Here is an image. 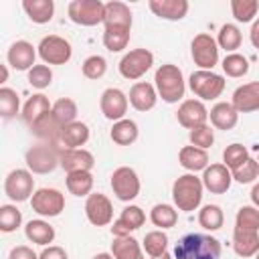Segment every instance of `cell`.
Returning a JSON list of instances; mask_svg holds the SVG:
<instances>
[{
  "label": "cell",
  "mask_w": 259,
  "mask_h": 259,
  "mask_svg": "<svg viewBox=\"0 0 259 259\" xmlns=\"http://www.w3.org/2000/svg\"><path fill=\"white\" fill-rule=\"evenodd\" d=\"M251 156H249V152H247V148L243 146V144H231V146H227L225 148V152H223V162H225V166L229 168V170H235V168H239L243 162H247Z\"/></svg>",
  "instance_id": "44"
},
{
  "label": "cell",
  "mask_w": 259,
  "mask_h": 259,
  "mask_svg": "<svg viewBox=\"0 0 259 259\" xmlns=\"http://www.w3.org/2000/svg\"><path fill=\"white\" fill-rule=\"evenodd\" d=\"M154 65V55L148 49H134L130 53H125L119 61V73L123 79L136 81L140 77H144Z\"/></svg>",
  "instance_id": "11"
},
{
  "label": "cell",
  "mask_w": 259,
  "mask_h": 259,
  "mask_svg": "<svg viewBox=\"0 0 259 259\" xmlns=\"http://www.w3.org/2000/svg\"><path fill=\"white\" fill-rule=\"evenodd\" d=\"M233 174L225 164H210L202 172V186L212 194H225L231 188Z\"/></svg>",
  "instance_id": "17"
},
{
  "label": "cell",
  "mask_w": 259,
  "mask_h": 259,
  "mask_svg": "<svg viewBox=\"0 0 259 259\" xmlns=\"http://www.w3.org/2000/svg\"><path fill=\"white\" fill-rule=\"evenodd\" d=\"M148 6L156 16L164 20H182L190 8L186 0H150Z\"/></svg>",
  "instance_id": "24"
},
{
  "label": "cell",
  "mask_w": 259,
  "mask_h": 259,
  "mask_svg": "<svg viewBox=\"0 0 259 259\" xmlns=\"http://www.w3.org/2000/svg\"><path fill=\"white\" fill-rule=\"evenodd\" d=\"M178 162L182 168H186L188 172H198V170H206L208 166V154L206 150L202 148H196V146H184L178 154Z\"/></svg>",
  "instance_id": "28"
},
{
  "label": "cell",
  "mask_w": 259,
  "mask_h": 259,
  "mask_svg": "<svg viewBox=\"0 0 259 259\" xmlns=\"http://www.w3.org/2000/svg\"><path fill=\"white\" fill-rule=\"evenodd\" d=\"M38 259H69V257H67V251H65L63 247H59V245H49V247H45V249L40 251Z\"/></svg>",
  "instance_id": "51"
},
{
  "label": "cell",
  "mask_w": 259,
  "mask_h": 259,
  "mask_svg": "<svg viewBox=\"0 0 259 259\" xmlns=\"http://www.w3.org/2000/svg\"><path fill=\"white\" fill-rule=\"evenodd\" d=\"M127 103H130L127 95H125L121 89H117V87H107V89L101 93V97H99L101 113L105 115V119H109V121H113V123L125 117V113H127Z\"/></svg>",
  "instance_id": "13"
},
{
  "label": "cell",
  "mask_w": 259,
  "mask_h": 259,
  "mask_svg": "<svg viewBox=\"0 0 259 259\" xmlns=\"http://www.w3.org/2000/svg\"><path fill=\"white\" fill-rule=\"evenodd\" d=\"M241 40H243L241 30H239L235 24H229V22H227V24L221 26L219 36H217V45H219L221 49H225L229 55L235 53V49L241 47Z\"/></svg>",
  "instance_id": "38"
},
{
  "label": "cell",
  "mask_w": 259,
  "mask_h": 259,
  "mask_svg": "<svg viewBox=\"0 0 259 259\" xmlns=\"http://www.w3.org/2000/svg\"><path fill=\"white\" fill-rule=\"evenodd\" d=\"M138 134H140L138 123H136L134 119L123 117V119H119V121L113 123L111 132H109V138H111L117 146H132V144L138 140Z\"/></svg>",
  "instance_id": "32"
},
{
  "label": "cell",
  "mask_w": 259,
  "mask_h": 259,
  "mask_svg": "<svg viewBox=\"0 0 259 259\" xmlns=\"http://www.w3.org/2000/svg\"><path fill=\"white\" fill-rule=\"evenodd\" d=\"M67 14L75 24L95 26L105 18V4L101 0H73L67 6Z\"/></svg>",
  "instance_id": "6"
},
{
  "label": "cell",
  "mask_w": 259,
  "mask_h": 259,
  "mask_svg": "<svg viewBox=\"0 0 259 259\" xmlns=\"http://www.w3.org/2000/svg\"><path fill=\"white\" fill-rule=\"evenodd\" d=\"M231 103L239 113L257 111L259 109V81H251V83H245V85L237 87L235 93H233Z\"/></svg>",
  "instance_id": "19"
},
{
  "label": "cell",
  "mask_w": 259,
  "mask_h": 259,
  "mask_svg": "<svg viewBox=\"0 0 259 259\" xmlns=\"http://www.w3.org/2000/svg\"><path fill=\"white\" fill-rule=\"evenodd\" d=\"M188 87L196 97H200V101H210V99L221 97V93L225 91V77L212 71L198 69L190 75Z\"/></svg>",
  "instance_id": "5"
},
{
  "label": "cell",
  "mask_w": 259,
  "mask_h": 259,
  "mask_svg": "<svg viewBox=\"0 0 259 259\" xmlns=\"http://www.w3.org/2000/svg\"><path fill=\"white\" fill-rule=\"evenodd\" d=\"M105 28H132V10L127 4L119 0H111L105 4Z\"/></svg>",
  "instance_id": "25"
},
{
  "label": "cell",
  "mask_w": 259,
  "mask_h": 259,
  "mask_svg": "<svg viewBox=\"0 0 259 259\" xmlns=\"http://www.w3.org/2000/svg\"><path fill=\"white\" fill-rule=\"evenodd\" d=\"M111 190L117 200L121 202H132L140 194V178L138 172L130 166H119L111 174Z\"/></svg>",
  "instance_id": "8"
},
{
  "label": "cell",
  "mask_w": 259,
  "mask_h": 259,
  "mask_svg": "<svg viewBox=\"0 0 259 259\" xmlns=\"http://www.w3.org/2000/svg\"><path fill=\"white\" fill-rule=\"evenodd\" d=\"M130 103L134 109L138 111H150L156 107V101H158V91L152 83L148 81H138L132 85L130 89Z\"/></svg>",
  "instance_id": "20"
},
{
  "label": "cell",
  "mask_w": 259,
  "mask_h": 259,
  "mask_svg": "<svg viewBox=\"0 0 259 259\" xmlns=\"http://www.w3.org/2000/svg\"><path fill=\"white\" fill-rule=\"evenodd\" d=\"M152 259H174V255H170V253L166 251V253H162V255H158V257H152Z\"/></svg>",
  "instance_id": "56"
},
{
  "label": "cell",
  "mask_w": 259,
  "mask_h": 259,
  "mask_svg": "<svg viewBox=\"0 0 259 259\" xmlns=\"http://www.w3.org/2000/svg\"><path fill=\"white\" fill-rule=\"evenodd\" d=\"M178 123L186 130H194L198 125H204L208 119V109L200 99H184L176 111Z\"/></svg>",
  "instance_id": "15"
},
{
  "label": "cell",
  "mask_w": 259,
  "mask_h": 259,
  "mask_svg": "<svg viewBox=\"0 0 259 259\" xmlns=\"http://www.w3.org/2000/svg\"><path fill=\"white\" fill-rule=\"evenodd\" d=\"M235 227L259 231V208L257 206H251V204L241 206L237 210V217H235Z\"/></svg>",
  "instance_id": "45"
},
{
  "label": "cell",
  "mask_w": 259,
  "mask_h": 259,
  "mask_svg": "<svg viewBox=\"0 0 259 259\" xmlns=\"http://www.w3.org/2000/svg\"><path fill=\"white\" fill-rule=\"evenodd\" d=\"M202 178L194 176L192 172L190 174H182L174 180L172 184V200H174V206L178 210H184V212H190V210H196L202 202Z\"/></svg>",
  "instance_id": "3"
},
{
  "label": "cell",
  "mask_w": 259,
  "mask_h": 259,
  "mask_svg": "<svg viewBox=\"0 0 259 259\" xmlns=\"http://www.w3.org/2000/svg\"><path fill=\"white\" fill-rule=\"evenodd\" d=\"M132 28H105L103 30V45L109 53H119L130 42Z\"/></svg>",
  "instance_id": "37"
},
{
  "label": "cell",
  "mask_w": 259,
  "mask_h": 259,
  "mask_svg": "<svg viewBox=\"0 0 259 259\" xmlns=\"http://www.w3.org/2000/svg\"><path fill=\"white\" fill-rule=\"evenodd\" d=\"M259 2L257 0H231V12L239 22H251L257 16Z\"/></svg>",
  "instance_id": "42"
},
{
  "label": "cell",
  "mask_w": 259,
  "mask_h": 259,
  "mask_svg": "<svg viewBox=\"0 0 259 259\" xmlns=\"http://www.w3.org/2000/svg\"><path fill=\"white\" fill-rule=\"evenodd\" d=\"M65 182H67V190L73 196H89L91 188H93V174H91V170L69 172Z\"/></svg>",
  "instance_id": "34"
},
{
  "label": "cell",
  "mask_w": 259,
  "mask_h": 259,
  "mask_svg": "<svg viewBox=\"0 0 259 259\" xmlns=\"http://www.w3.org/2000/svg\"><path fill=\"white\" fill-rule=\"evenodd\" d=\"M20 109V99H18V93L10 87H2L0 89V115L4 119H10L18 113Z\"/></svg>",
  "instance_id": "40"
},
{
  "label": "cell",
  "mask_w": 259,
  "mask_h": 259,
  "mask_svg": "<svg viewBox=\"0 0 259 259\" xmlns=\"http://www.w3.org/2000/svg\"><path fill=\"white\" fill-rule=\"evenodd\" d=\"M87 140H89V125L83 121H73L61 130L57 146H61V150H77L85 146Z\"/></svg>",
  "instance_id": "22"
},
{
  "label": "cell",
  "mask_w": 259,
  "mask_h": 259,
  "mask_svg": "<svg viewBox=\"0 0 259 259\" xmlns=\"http://www.w3.org/2000/svg\"><path fill=\"white\" fill-rule=\"evenodd\" d=\"M22 10L26 16L36 24H47L53 20L55 14V2L53 0H24Z\"/></svg>",
  "instance_id": "30"
},
{
  "label": "cell",
  "mask_w": 259,
  "mask_h": 259,
  "mask_svg": "<svg viewBox=\"0 0 259 259\" xmlns=\"http://www.w3.org/2000/svg\"><path fill=\"white\" fill-rule=\"evenodd\" d=\"M51 81H53V71L47 65H34L28 71V83L34 89H45V87L51 85Z\"/></svg>",
  "instance_id": "49"
},
{
  "label": "cell",
  "mask_w": 259,
  "mask_h": 259,
  "mask_svg": "<svg viewBox=\"0 0 259 259\" xmlns=\"http://www.w3.org/2000/svg\"><path fill=\"white\" fill-rule=\"evenodd\" d=\"M233 249L239 257H255V253L259 251V231L235 227V231H233Z\"/></svg>",
  "instance_id": "26"
},
{
  "label": "cell",
  "mask_w": 259,
  "mask_h": 259,
  "mask_svg": "<svg viewBox=\"0 0 259 259\" xmlns=\"http://www.w3.org/2000/svg\"><path fill=\"white\" fill-rule=\"evenodd\" d=\"M111 255L115 259H144L142 247L134 237H115L111 243Z\"/></svg>",
  "instance_id": "33"
},
{
  "label": "cell",
  "mask_w": 259,
  "mask_h": 259,
  "mask_svg": "<svg viewBox=\"0 0 259 259\" xmlns=\"http://www.w3.org/2000/svg\"><path fill=\"white\" fill-rule=\"evenodd\" d=\"M8 259H38V255L28 245H16L10 249Z\"/></svg>",
  "instance_id": "50"
},
{
  "label": "cell",
  "mask_w": 259,
  "mask_h": 259,
  "mask_svg": "<svg viewBox=\"0 0 259 259\" xmlns=\"http://www.w3.org/2000/svg\"><path fill=\"white\" fill-rule=\"evenodd\" d=\"M154 87L158 91V97H162V101L176 103V101H180L184 97V91H186L184 75L172 63L160 65L156 69V75H154Z\"/></svg>",
  "instance_id": "2"
},
{
  "label": "cell",
  "mask_w": 259,
  "mask_h": 259,
  "mask_svg": "<svg viewBox=\"0 0 259 259\" xmlns=\"http://www.w3.org/2000/svg\"><path fill=\"white\" fill-rule=\"evenodd\" d=\"M188 140H190V146H196V148L206 150L214 142V132H212V127L208 123H204V125H198V127L190 130Z\"/></svg>",
  "instance_id": "47"
},
{
  "label": "cell",
  "mask_w": 259,
  "mask_h": 259,
  "mask_svg": "<svg viewBox=\"0 0 259 259\" xmlns=\"http://www.w3.org/2000/svg\"><path fill=\"white\" fill-rule=\"evenodd\" d=\"M6 81H8V67L2 65V81L0 83H6Z\"/></svg>",
  "instance_id": "55"
},
{
  "label": "cell",
  "mask_w": 259,
  "mask_h": 259,
  "mask_svg": "<svg viewBox=\"0 0 259 259\" xmlns=\"http://www.w3.org/2000/svg\"><path fill=\"white\" fill-rule=\"evenodd\" d=\"M174 259H221V243L212 235L188 233L176 243Z\"/></svg>",
  "instance_id": "1"
},
{
  "label": "cell",
  "mask_w": 259,
  "mask_h": 259,
  "mask_svg": "<svg viewBox=\"0 0 259 259\" xmlns=\"http://www.w3.org/2000/svg\"><path fill=\"white\" fill-rule=\"evenodd\" d=\"M142 245H144V251H146L150 257H158V255L166 253L168 237H166L164 231H150V233H146Z\"/></svg>",
  "instance_id": "41"
},
{
  "label": "cell",
  "mask_w": 259,
  "mask_h": 259,
  "mask_svg": "<svg viewBox=\"0 0 259 259\" xmlns=\"http://www.w3.org/2000/svg\"><path fill=\"white\" fill-rule=\"evenodd\" d=\"M55 144H38L26 150L24 160L30 172L34 174H49L61 164V152Z\"/></svg>",
  "instance_id": "4"
},
{
  "label": "cell",
  "mask_w": 259,
  "mask_h": 259,
  "mask_svg": "<svg viewBox=\"0 0 259 259\" xmlns=\"http://www.w3.org/2000/svg\"><path fill=\"white\" fill-rule=\"evenodd\" d=\"M251 200H253V206H257V208H259V182L251 188Z\"/></svg>",
  "instance_id": "53"
},
{
  "label": "cell",
  "mask_w": 259,
  "mask_h": 259,
  "mask_svg": "<svg viewBox=\"0 0 259 259\" xmlns=\"http://www.w3.org/2000/svg\"><path fill=\"white\" fill-rule=\"evenodd\" d=\"M257 20H259V18H257Z\"/></svg>",
  "instance_id": "58"
},
{
  "label": "cell",
  "mask_w": 259,
  "mask_h": 259,
  "mask_svg": "<svg viewBox=\"0 0 259 259\" xmlns=\"http://www.w3.org/2000/svg\"><path fill=\"white\" fill-rule=\"evenodd\" d=\"M36 49L28 42V40H16L10 45L8 53H6V59H8V65L16 71H30L34 67V59H36Z\"/></svg>",
  "instance_id": "18"
},
{
  "label": "cell",
  "mask_w": 259,
  "mask_h": 259,
  "mask_svg": "<svg viewBox=\"0 0 259 259\" xmlns=\"http://www.w3.org/2000/svg\"><path fill=\"white\" fill-rule=\"evenodd\" d=\"M231 174H233V180H237L239 184L255 182V178L259 176V164H257L253 158H249V160H247V162H243L239 168L231 170Z\"/></svg>",
  "instance_id": "48"
},
{
  "label": "cell",
  "mask_w": 259,
  "mask_h": 259,
  "mask_svg": "<svg viewBox=\"0 0 259 259\" xmlns=\"http://www.w3.org/2000/svg\"><path fill=\"white\" fill-rule=\"evenodd\" d=\"M51 109H53V105H51L49 97L42 95V93H34L32 97L26 99V103H24V107H22V119H24V123H28L30 130H32L36 123H40V121L51 113Z\"/></svg>",
  "instance_id": "21"
},
{
  "label": "cell",
  "mask_w": 259,
  "mask_h": 259,
  "mask_svg": "<svg viewBox=\"0 0 259 259\" xmlns=\"http://www.w3.org/2000/svg\"><path fill=\"white\" fill-rule=\"evenodd\" d=\"M22 223V212L14 204H2L0 206V231L2 233H12L20 227Z\"/></svg>",
  "instance_id": "43"
},
{
  "label": "cell",
  "mask_w": 259,
  "mask_h": 259,
  "mask_svg": "<svg viewBox=\"0 0 259 259\" xmlns=\"http://www.w3.org/2000/svg\"><path fill=\"white\" fill-rule=\"evenodd\" d=\"M150 221L154 223V227H160L162 229H172L176 223H178V210L170 204H154L152 210H150Z\"/></svg>",
  "instance_id": "35"
},
{
  "label": "cell",
  "mask_w": 259,
  "mask_h": 259,
  "mask_svg": "<svg viewBox=\"0 0 259 259\" xmlns=\"http://www.w3.org/2000/svg\"><path fill=\"white\" fill-rule=\"evenodd\" d=\"M93 259H115V257H113L111 253H97Z\"/></svg>",
  "instance_id": "54"
},
{
  "label": "cell",
  "mask_w": 259,
  "mask_h": 259,
  "mask_svg": "<svg viewBox=\"0 0 259 259\" xmlns=\"http://www.w3.org/2000/svg\"><path fill=\"white\" fill-rule=\"evenodd\" d=\"M4 192L12 202H24L30 200L34 194V178L30 170L24 168H16L12 172H8V176L4 178Z\"/></svg>",
  "instance_id": "7"
},
{
  "label": "cell",
  "mask_w": 259,
  "mask_h": 259,
  "mask_svg": "<svg viewBox=\"0 0 259 259\" xmlns=\"http://www.w3.org/2000/svg\"><path fill=\"white\" fill-rule=\"evenodd\" d=\"M221 65H223V71H225L227 77H235V79H239V77H243V75L249 73V61H247L243 55H239V53H231V55H227V57L223 59Z\"/></svg>",
  "instance_id": "39"
},
{
  "label": "cell",
  "mask_w": 259,
  "mask_h": 259,
  "mask_svg": "<svg viewBox=\"0 0 259 259\" xmlns=\"http://www.w3.org/2000/svg\"><path fill=\"white\" fill-rule=\"evenodd\" d=\"M85 217L95 227L109 225L113 221V204H111V200L101 192L89 194L87 200H85Z\"/></svg>",
  "instance_id": "14"
},
{
  "label": "cell",
  "mask_w": 259,
  "mask_h": 259,
  "mask_svg": "<svg viewBox=\"0 0 259 259\" xmlns=\"http://www.w3.org/2000/svg\"><path fill=\"white\" fill-rule=\"evenodd\" d=\"M81 71H83V75L87 79H93V81L95 79H101L105 75V71H107V61L101 55H91V57H87L83 61Z\"/></svg>",
  "instance_id": "46"
},
{
  "label": "cell",
  "mask_w": 259,
  "mask_h": 259,
  "mask_svg": "<svg viewBox=\"0 0 259 259\" xmlns=\"http://www.w3.org/2000/svg\"><path fill=\"white\" fill-rule=\"evenodd\" d=\"M67 174L69 172H81V170H91L95 166V158L89 150L77 148V150H61V164H59Z\"/></svg>",
  "instance_id": "23"
},
{
  "label": "cell",
  "mask_w": 259,
  "mask_h": 259,
  "mask_svg": "<svg viewBox=\"0 0 259 259\" xmlns=\"http://www.w3.org/2000/svg\"><path fill=\"white\" fill-rule=\"evenodd\" d=\"M255 259H259V251H257V253H255Z\"/></svg>",
  "instance_id": "57"
},
{
  "label": "cell",
  "mask_w": 259,
  "mask_h": 259,
  "mask_svg": "<svg viewBox=\"0 0 259 259\" xmlns=\"http://www.w3.org/2000/svg\"><path fill=\"white\" fill-rule=\"evenodd\" d=\"M36 49H38V57L47 65H65V63H69V59L73 55L71 42L59 34L42 36Z\"/></svg>",
  "instance_id": "9"
},
{
  "label": "cell",
  "mask_w": 259,
  "mask_h": 259,
  "mask_svg": "<svg viewBox=\"0 0 259 259\" xmlns=\"http://www.w3.org/2000/svg\"><path fill=\"white\" fill-rule=\"evenodd\" d=\"M51 117L53 121L63 130L65 125L77 121V103L71 99V97H61L53 103V109H51Z\"/></svg>",
  "instance_id": "31"
},
{
  "label": "cell",
  "mask_w": 259,
  "mask_h": 259,
  "mask_svg": "<svg viewBox=\"0 0 259 259\" xmlns=\"http://www.w3.org/2000/svg\"><path fill=\"white\" fill-rule=\"evenodd\" d=\"M249 38H251V45H253L255 49H259V20L253 22L251 32H249Z\"/></svg>",
  "instance_id": "52"
},
{
  "label": "cell",
  "mask_w": 259,
  "mask_h": 259,
  "mask_svg": "<svg viewBox=\"0 0 259 259\" xmlns=\"http://www.w3.org/2000/svg\"><path fill=\"white\" fill-rule=\"evenodd\" d=\"M30 206L40 217H59L65 210V194L57 188H38L30 198Z\"/></svg>",
  "instance_id": "12"
},
{
  "label": "cell",
  "mask_w": 259,
  "mask_h": 259,
  "mask_svg": "<svg viewBox=\"0 0 259 259\" xmlns=\"http://www.w3.org/2000/svg\"><path fill=\"white\" fill-rule=\"evenodd\" d=\"M144 223H146V212L140 206L130 204V206H125L121 210V214L117 217V221H113L111 235L113 237H130V233L138 231Z\"/></svg>",
  "instance_id": "16"
},
{
  "label": "cell",
  "mask_w": 259,
  "mask_h": 259,
  "mask_svg": "<svg viewBox=\"0 0 259 259\" xmlns=\"http://www.w3.org/2000/svg\"><path fill=\"white\" fill-rule=\"evenodd\" d=\"M198 223L206 231H219L223 227V223H225L223 208L219 204H204L198 210Z\"/></svg>",
  "instance_id": "36"
},
{
  "label": "cell",
  "mask_w": 259,
  "mask_h": 259,
  "mask_svg": "<svg viewBox=\"0 0 259 259\" xmlns=\"http://www.w3.org/2000/svg\"><path fill=\"white\" fill-rule=\"evenodd\" d=\"M24 235L30 243L34 245H42V247H49V243L55 241V229L53 225H49L47 221L42 219H32L26 223L24 227Z\"/></svg>",
  "instance_id": "29"
},
{
  "label": "cell",
  "mask_w": 259,
  "mask_h": 259,
  "mask_svg": "<svg viewBox=\"0 0 259 259\" xmlns=\"http://www.w3.org/2000/svg\"><path fill=\"white\" fill-rule=\"evenodd\" d=\"M190 55L196 67L202 71H212V67L219 63V45L210 34L200 32L190 42Z\"/></svg>",
  "instance_id": "10"
},
{
  "label": "cell",
  "mask_w": 259,
  "mask_h": 259,
  "mask_svg": "<svg viewBox=\"0 0 259 259\" xmlns=\"http://www.w3.org/2000/svg\"><path fill=\"white\" fill-rule=\"evenodd\" d=\"M208 117H210V123L217 127V130H233L239 121V111L233 107V103L229 101H219L210 107L208 111Z\"/></svg>",
  "instance_id": "27"
}]
</instances>
